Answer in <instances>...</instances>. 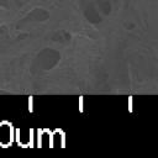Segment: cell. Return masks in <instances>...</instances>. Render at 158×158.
<instances>
[{"mask_svg":"<svg viewBox=\"0 0 158 158\" xmlns=\"http://www.w3.org/2000/svg\"><path fill=\"white\" fill-rule=\"evenodd\" d=\"M28 110H30V111L33 110V109H32V98H30V100H28Z\"/></svg>","mask_w":158,"mask_h":158,"instance_id":"cell-1","label":"cell"}]
</instances>
